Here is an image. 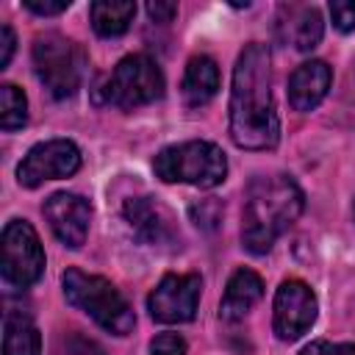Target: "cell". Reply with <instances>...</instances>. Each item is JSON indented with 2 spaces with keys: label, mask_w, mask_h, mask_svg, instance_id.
Listing matches in <instances>:
<instances>
[{
  "label": "cell",
  "mask_w": 355,
  "mask_h": 355,
  "mask_svg": "<svg viewBox=\"0 0 355 355\" xmlns=\"http://www.w3.org/2000/svg\"><path fill=\"white\" fill-rule=\"evenodd\" d=\"M230 139L241 150H275L280 119L272 97V58L263 42H250L236 58L230 80Z\"/></svg>",
  "instance_id": "6da1fadb"
},
{
  "label": "cell",
  "mask_w": 355,
  "mask_h": 355,
  "mask_svg": "<svg viewBox=\"0 0 355 355\" xmlns=\"http://www.w3.org/2000/svg\"><path fill=\"white\" fill-rule=\"evenodd\" d=\"M305 194L291 175H255L244 191L241 244L252 255H266L272 244L300 219Z\"/></svg>",
  "instance_id": "7a4b0ae2"
},
{
  "label": "cell",
  "mask_w": 355,
  "mask_h": 355,
  "mask_svg": "<svg viewBox=\"0 0 355 355\" xmlns=\"http://www.w3.org/2000/svg\"><path fill=\"white\" fill-rule=\"evenodd\" d=\"M61 286H64L67 302L72 308L83 311L105 333L128 336L133 330V324H136L133 308L128 305V300L111 280H105L100 275H89L78 266H69L61 275Z\"/></svg>",
  "instance_id": "3957f363"
},
{
  "label": "cell",
  "mask_w": 355,
  "mask_h": 355,
  "mask_svg": "<svg viewBox=\"0 0 355 355\" xmlns=\"http://www.w3.org/2000/svg\"><path fill=\"white\" fill-rule=\"evenodd\" d=\"M166 80L155 58L147 53H133L125 55L94 89V103L119 108V111H133L141 105H150L164 97Z\"/></svg>",
  "instance_id": "277c9868"
},
{
  "label": "cell",
  "mask_w": 355,
  "mask_h": 355,
  "mask_svg": "<svg viewBox=\"0 0 355 355\" xmlns=\"http://www.w3.org/2000/svg\"><path fill=\"white\" fill-rule=\"evenodd\" d=\"M153 172L164 183L214 189L227 178V158L219 144L191 139L158 150V155L153 158Z\"/></svg>",
  "instance_id": "5b68a950"
},
{
  "label": "cell",
  "mask_w": 355,
  "mask_h": 355,
  "mask_svg": "<svg viewBox=\"0 0 355 355\" xmlns=\"http://www.w3.org/2000/svg\"><path fill=\"white\" fill-rule=\"evenodd\" d=\"M33 69L42 86L55 100L72 97L86 72V53L78 42L61 36V33H42L33 39Z\"/></svg>",
  "instance_id": "8992f818"
},
{
  "label": "cell",
  "mask_w": 355,
  "mask_h": 355,
  "mask_svg": "<svg viewBox=\"0 0 355 355\" xmlns=\"http://www.w3.org/2000/svg\"><path fill=\"white\" fill-rule=\"evenodd\" d=\"M3 250V280L17 288H31L44 275V247L39 241V233L25 219H11L3 227L0 239Z\"/></svg>",
  "instance_id": "52a82bcc"
},
{
  "label": "cell",
  "mask_w": 355,
  "mask_h": 355,
  "mask_svg": "<svg viewBox=\"0 0 355 355\" xmlns=\"http://www.w3.org/2000/svg\"><path fill=\"white\" fill-rule=\"evenodd\" d=\"M80 150L72 139H47L33 144L17 166V183L25 189H36L44 180L72 178L80 169Z\"/></svg>",
  "instance_id": "ba28073f"
},
{
  "label": "cell",
  "mask_w": 355,
  "mask_h": 355,
  "mask_svg": "<svg viewBox=\"0 0 355 355\" xmlns=\"http://www.w3.org/2000/svg\"><path fill=\"white\" fill-rule=\"evenodd\" d=\"M200 294H202V277L197 272H189V275L169 272L150 291L147 311L161 324H183L197 316Z\"/></svg>",
  "instance_id": "9c48e42d"
},
{
  "label": "cell",
  "mask_w": 355,
  "mask_h": 355,
  "mask_svg": "<svg viewBox=\"0 0 355 355\" xmlns=\"http://www.w3.org/2000/svg\"><path fill=\"white\" fill-rule=\"evenodd\" d=\"M316 311H319V302H316V294L311 291L308 283H302L297 277L283 280L277 286L275 302H272L275 336L280 341H297L316 322Z\"/></svg>",
  "instance_id": "30bf717a"
},
{
  "label": "cell",
  "mask_w": 355,
  "mask_h": 355,
  "mask_svg": "<svg viewBox=\"0 0 355 355\" xmlns=\"http://www.w3.org/2000/svg\"><path fill=\"white\" fill-rule=\"evenodd\" d=\"M122 219L130 227V233L150 247H175L180 241V227L175 214L150 194L130 197L122 205Z\"/></svg>",
  "instance_id": "8fae6325"
},
{
  "label": "cell",
  "mask_w": 355,
  "mask_h": 355,
  "mask_svg": "<svg viewBox=\"0 0 355 355\" xmlns=\"http://www.w3.org/2000/svg\"><path fill=\"white\" fill-rule=\"evenodd\" d=\"M42 214L53 230V236L69 247V250H80L86 236H89V222H92V205L86 197L75 194V191H55L44 200Z\"/></svg>",
  "instance_id": "7c38bea8"
},
{
  "label": "cell",
  "mask_w": 355,
  "mask_h": 355,
  "mask_svg": "<svg viewBox=\"0 0 355 355\" xmlns=\"http://www.w3.org/2000/svg\"><path fill=\"white\" fill-rule=\"evenodd\" d=\"M330 83H333V69L327 67V61H319V58L302 61L288 78V103H291V108L300 111V114L313 111L327 97Z\"/></svg>",
  "instance_id": "4fadbf2b"
},
{
  "label": "cell",
  "mask_w": 355,
  "mask_h": 355,
  "mask_svg": "<svg viewBox=\"0 0 355 355\" xmlns=\"http://www.w3.org/2000/svg\"><path fill=\"white\" fill-rule=\"evenodd\" d=\"M263 297V280L258 272L241 266L230 275L227 286H225V294L219 300V319L225 322H239L244 319Z\"/></svg>",
  "instance_id": "5bb4252c"
},
{
  "label": "cell",
  "mask_w": 355,
  "mask_h": 355,
  "mask_svg": "<svg viewBox=\"0 0 355 355\" xmlns=\"http://www.w3.org/2000/svg\"><path fill=\"white\" fill-rule=\"evenodd\" d=\"M219 92V67L211 55H191L180 80V94L189 108L208 105Z\"/></svg>",
  "instance_id": "9a60e30c"
},
{
  "label": "cell",
  "mask_w": 355,
  "mask_h": 355,
  "mask_svg": "<svg viewBox=\"0 0 355 355\" xmlns=\"http://www.w3.org/2000/svg\"><path fill=\"white\" fill-rule=\"evenodd\" d=\"M286 11H288L291 22H283L286 25L283 39L300 53L313 50L322 42V33H324V19H322L319 8L316 6H288Z\"/></svg>",
  "instance_id": "2e32d148"
},
{
  "label": "cell",
  "mask_w": 355,
  "mask_h": 355,
  "mask_svg": "<svg viewBox=\"0 0 355 355\" xmlns=\"http://www.w3.org/2000/svg\"><path fill=\"white\" fill-rule=\"evenodd\" d=\"M3 355H42V336L33 319L22 311H8L3 319Z\"/></svg>",
  "instance_id": "e0dca14e"
},
{
  "label": "cell",
  "mask_w": 355,
  "mask_h": 355,
  "mask_svg": "<svg viewBox=\"0 0 355 355\" xmlns=\"http://www.w3.org/2000/svg\"><path fill=\"white\" fill-rule=\"evenodd\" d=\"M136 17V3L130 0H94L89 6V19L97 36L114 39L122 36Z\"/></svg>",
  "instance_id": "ac0fdd59"
},
{
  "label": "cell",
  "mask_w": 355,
  "mask_h": 355,
  "mask_svg": "<svg viewBox=\"0 0 355 355\" xmlns=\"http://www.w3.org/2000/svg\"><path fill=\"white\" fill-rule=\"evenodd\" d=\"M28 122V100L25 92L14 83H3L0 86V128L6 133L19 130Z\"/></svg>",
  "instance_id": "d6986e66"
},
{
  "label": "cell",
  "mask_w": 355,
  "mask_h": 355,
  "mask_svg": "<svg viewBox=\"0 0 355 355\" xmlns=\"http://www.w3.org/2000/svg\"><path fill=\"white\" fill-rule=\"evenodd\" d=\"M330 17H333V25L341 33L355 31V0H333L330 3Z\"/></svg>",
  "instance_id": "ffe728a7"
},
{
  "label": "cell",
  "mask_w": 355,
  "mask_h": 355,
  "mask_svg": "<svg viewBox=\"0 0 355 355\" xmlns=\"http://www.w3.org/2000/svg\"><path fill=\"white\" fill-rule=\"evenodd\" d=\"M150 355H186V341L178 333H158L150 341Z\"/></svg>",
  "instance_id": "44dd1931"
},
{
  "label": "cell",
  "mask_w": 355,
  "mask_h": 355,
  "mask_svg": "<svg viewBox=\"0 0 355 355\" xmlns=\"http://www.w3.org/2000/svg\"><path fill=\"white\" fill-rule=\"evenodd\" d=\"M300 355H355V344H333V341H311L302 347Z\"/></svg>",
  "instance_id": "7402d4cb"
},
{
  "label": "cell",
  "mask_w": 355,
  "mask_h": 355,
  "mask_svg": "<svg viewBox=\"0 0 355 355\" xmlns=\"http://www.w3.org/2000/svg\"><path fill=\"white\" fill-rule=\"evenodd\" d=\"M22 6L39 17H58L69 8V0H22Z\"/></svg>",
  "instance_id": "603a6c76"
},
{
  "label": "cell",
  "mask_w": 355,
  "mask_h": 355,
  "mask_svg": "<svg viewBox=\"0 0 355 355\" xmlns=\"http://www.w3.org/2000/svg\"><path fill=\"white\" fill-rule=\"evenodd\" d=\"M191 214H194L197 225H202V227H214V225L219 222V202H216V200H205L200 208L194 205Z\"/></svg>",
  "instance_id": "cb8c5ba5"
},
{
  "label": "cell",
  "mask_w": 355,
  "mask_h": 355,
  "mask_svg": "<svg viewBox=\"0 0 355 355\" xmlns=\"http://www.w3.org/2000/svg\"><path fill=\"white\" fill-rule=\"evenodd\" d=\"M14 50H17V36H14L11 25H0V69H6L11 64Z\"/></svg>",
  "instance_id": "d4e9b609"
},
{
  "label": "cell",
  "mask_w": 355,
  "mask_h": 355,
  "mask_svg": "<svg viewBox=\"0 0 355 355\" xmlns=\"http://www.w3.org/2000/svg\"><path fill=\"white\" fill-rule=\"evenodd\" d=\"M147 14L153 22H172L178 14V3H161V0L147 3Z\"/></svg>",
  "instance_id": "484cf974"
},
{
  "label": "cell",
  "mask_w": 355,
  "mask_h": 355,
  "mask_svg": "<svg viewBox=\"0 0 355 355\" xmlns=\"http://www.w3.org/2000/svg\"><path fill=\"white\" fill-rule=\"evenodd\" d=\"M352 214H355V205H352Z\"/></svg>",
  "instance_id": "4316f807"
}]
</instances>
